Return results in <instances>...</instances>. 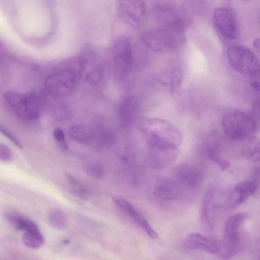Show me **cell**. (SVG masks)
Segmentation results:
<instances>
[{
    "instance_id": "6da1fadb",
    "label": "cell",
    "mask_w": 260,
    "mask_h": 260,
    "mask_svg": "<svg viewBox=\"0 0 260 260\" xmlns=\"http://www.w3.org/2000/svg\"><path fill=\"white\" fill-rule=\"evenodd\" d=\"M140 128L149 150L178 153L182 136L169 121L159 118H144L140 121Z\"/></svg>"
},
{
    "instance_id": "7a4b0ae2",
    "label": "cell",
    "mask_w": 260,
    "mask_h": 260,
    "mask_svg": "<svg viewBox=\"0 0 260 260\" xmlns=\"http://www.w3.org/2000/svg\"><path fill=\"white\" fill-rule=\"evenodd\" d=\"M44 96L38 91L21 93L8 91L4 93L6 102L16 115L26 121L38 119L43 107Z\"/></svg>"
},
{
    "instance_id": "3957f363",
    "label": "cell",
    "mask_w": 260,
    "mask_h": 260,
    "mask_svg": "<svg viewBox=\"0 0 260 260\" xmlns=\"http://www.w3.org/2000/svg\"><path fill=\"white\" fill-rule=\"evenodd\" d=\"M154 16L164 28L182 32L188 23L187 13L181 7L171 2H156L153 8Z\"/></svg>"
},
{
    "instance_id": "277c9868",
    "label": "cell",
    "mask_w": 260,
    "mask_h": 260,
    "mask_svg": "<svg viewBox=\"0 0 260 260\" xmlns=\"http://www.w3.org/2000/svg\"><path fill=\"white\" fill-rule=\"evenodd\" d=\"M143 43L150 49L157 52L173 51L184 41L182 32L165 28L147 30L141 35Z\"/></svg>"
},
{
    "instance_id": "5b68a950",
    "label": "cell",
    "mask_w": 260,
    "mask_h": 260,
    "mask_svg": "<svg viewBox=\"0 0 260 260\" xmlns=\"http://www.w3.org/2000/svg\"><path fill=\"white\" fill-rule=\"evenodd\" d=\"M221 124L225 134L234 140H242L252 135L257 125L250 116L240 112L225 115Z\"/></svg>"
},
{
    "instance_id": "8992f818",
    "label": "cell",
    "mask_w": 260,
    "mask_h": 260,
    "mask_svg": "<svg viewBox=\"0 0 260 260\" xmlns=\"http://www.w3.org/2000/svg\"><path fill=\"white\" fill-rule=\"evenodd\" d=\"M77 84L76 73L72 70H65L48 75L44 81V88L51 96L62 98L71 95Z\"/></svg>"
},
{
    "instance_id": "52a82bcc",
    "label": "cell",
    "mask_w": 260,
    "mask_h": 260,
    "mask_svg": "<svg viewBox=\"0 0 260 260\" xmlns=\"http://www.w3.org/2000/svg\"><path fill=\"white\" fill-rule=\"evenodd\" d=\"M226 56L232 68L244 75H249L259 64L253 52L243 46L229 47Z\"/></svg>"
},
{
    "instance_id": "ba28073f",
    "label": "cell",
    "mask_w": 260,
    "mask_h": 260,
    "mask_svg": "<svg viewBox=\"0 0 260 260\" xmlns=\"http://www.w3.org/2000/svg\"><path fill=\"white\" fill-rule=\"evenodd\" d=\"M113 61L117 73L125 77L131 71L134 62L133 46L127 37H121L115 43L112 48Z\"/></svg>"
},
{
    "instance_id": "9c48e42d",
    "label": "cell",
    "mask_w": 260,
    "mask_h": 260,
    "mask_svg": "<svg viewBox=\"0 0 260 260\" xmlns=\"http://www.w3.org/2000/svg\"><path fill=\"white\" fill-rule=\"evenodd\" d=\"M213 21L217 31L229 40L235 39L238 35V24L236 15L231 8L225 7L216 9Z\"/></svg>"
},
{
    "instance_id": "30bf717a",
    "label": "cell",
    "mask_w": 260,
    "mask_h": 260,
    "mask_svg": "<svg viewBox=\"0 0 260 260\" xmlns=\"http://www.w3.org/2000/svg\"><path fill=\"white\" fill-rule=\"evenodd\" d=\"M120 13L122 19L134 27H138L144 20L146 5L142 1H122L119 2Z\"/></svg>"
},
{
    "instance_id": "8fae6325",
    "label": "cell",
    "mask_w": 260,
    "mask_h": 260,
    "mask_svg": "<svg viewBox=\"0 0 260 260\" xmlns=\"http://www.w3.org/2000/svg\"><path fill=\"white\" fill-rule=\"evenodd\" d=\"M247 217V214L240 212L233 215L226 221L223 237L226 248L230 252L237 248L240 242L238 230Z\"/></svg>"
},
{
    "instance_id": "7c38bea8",
    "label": "cell",
    "mask_w": 260,
    "mask_h": 260,
    "mask_svg": "<svg viewBox=\"0 0 260 260\" xmlns=\"http://www.w3.org/2000/svg\"><path fill=\"white\" fill-rule=\"evenodd\" d=\"M175 179L184 187L191 189L199 188L204 180L203 172L195 166L181 164L176 169Z\"/></svg>"
},
{
    "instance_id": "4fadbf2b",
    "label": "cell",
    "mask_w": 260,
    "mask_h": 260,
    "mask_svg": "<svg viewBox=\"0 0 260 260\" xmlns=\"http://www.w3.org/2000/svg\"><path fill=\"white\" fill-rule=\"evenodd\" d=\"M184 187L176 179L165 178L155 185L153 193L157 199L166 201H176L184 194Z\"/></svg>"
},
{
    "instance_id": "5bb4252c",
    "label": "cell",
    "mask_w": 260,
    "mask_h": 260,
    "mask_svg": "<svg viewBox=\"0 0 260 260\" xmlns=\"http://www.w3.org/2000/svg\"><path fill=\"white\" fill-rule=\"evenodd\" d=\"M80 63V74L87 82L92 84L99 83L103 78V68L98 58L93 53L89 52Z\"/></svg>"
},
{
    "instance_id": "9a60e30c",
    "label": "cell",
    "mask_w": 260,
    "mask_h": 260,
    "mask_svg": "<svg viewBox=\"0 0 260 260\" xmlns=\"http://www.w3.org/2000/svg\"><path fill=\"white\" fill-rule=\"evenodd\" d=\"M113 201L119 208L128 215L136 223L141 226L150 238H158L157 232L130 202L124 199L117 197L113 198Z\"/></svg>"
},
{
    "instance_id": "2e32d148",
    "label": "cell",
    "mask_w": 260,
    "mask_h": 260,
    "mask_svg": "<svg viewBox=\"0 0 260 260\" xmlns=\"http://www.w3.org/2000/svg\"><path fill=\"white\" fill-rule=\"evenodd\" d=\"M257 183L254 181H243L237 183L230 192L228 202L231 207H236L253 194L257 188Z\"/></svg>"
},
{
    "instance_id": "e0dca14e",
    "label": "cell",
    "mask_w": 260,
    "mask_h": 260,
    "mask_svg": "<svg viewBox=\"0 0 260 260\" xmlns=\"http://www.w3.org/2000/svg\"><path fill=\"white\" fill-rule=\"evenodd\" d=\"M183 245L188 249L202 250L212 254H216L219 251L218 245L214 240L197 233L188 235Z\"/></svg>"
},
{
    "instance_id": "ac0fdd59",
    "label": "cell",
    "mask_w": 260,
    "mask_h": 260,
    "mask_svg": "<svg viewBox=\"0 0 260 260\" xmlns=\"http://www.w3.org/2000/svg\"><path fill=\"white\" fill-rule=\"evenodd\" d=\"M139 110V103L134 96H127L122 100L119 106V115L124 127H128L135 121Z\"/></svg>"
},
{
    "instance_id": "d6986e66",
    "label": "cell",
    "mask_w": 260,
    "mask_h": 260,
    "mask_svg": "<svg viewBox=\"0 0 260 260\" xmlns=\"http://www.w3.org/2000/svg\"><path fill=\"white\" fill-rule=\"evenodd\" d=\"M95 133L94 141L101 148H107L113 145L116 140V135L113 129L102 119L96 121L92 126Z\"/></svg>"
},
{
    "instance_id": "ffe728a7",
    "label": "cell",
    "mask_w": 260,
    "mask_h": 260,
    "mask_svg": "<svg viewBox=\"0 0 260 260\" xmlns=\"http://www.w3.org/2000/svg\"><path fill=\"white\" fill-rule=\"evenodd\" d=\"M4 215L7 220L19 230L23 231L24 232L40 231L38 225L32 220L16 211L8 210L5 212Z\"/></svg>"
},
{
    "instance_id": "44dd1931",
    "label": "cell",
    "mask_w": 260,
    "mask_h": 260,
    "mask_svg": "<svg viewBox=\"0 0 260 260\" xmlns=\"http://www.w3.org/2000/svg\"><path fill=\"white\" fill-rule=\"evenodd\" d=\"M70 138L77 142L89 145L94 141L95 133L92 126L85 124H75L68 130Z\"/></svg>"
},
{
    "instance_id": "7402d4cb",
    "label": "cell",
    "mask_w": 260,
    "mask_h": 260,
    "mask_svg": "<svg viewBox=\"0 0 260 260\" xmlns=\"http://www.w3.org/2000/svg\"><path fill=\"white\" fill-rule=\"evenodd\" d=\"M243 157L251 161H260V140L251 137L244 144L241 149Z\"/></svg>"
},
{
    "instance_id": "603a6c76",
    "label": "cell",
    "mask_w": 260,
    "mask_h": 260,
    "mask_svg": "<svg viewBox=\"0 0 260 260\" xmlns=\"http://www.w3.org/2000/svg\"><path fill=\"white\" fill-rule=\"evenodd\" d=\"M64 177L71 191L75 196L82 199H86L89 197L88 188L78 178L70 173H66Z\"/></svg>"
},
{
    "instance_id": "cb8c5ba5",
    "label": "cell",
    "mask_w": 260,
    "mask_h": 260,
    "mask_svg": "<svg viewBox=\"0 0 260 260\" xmlns=\"http://www.w3.org/2000/svg\"><path fill=\"white\" fill-rule=\"evenodd\" d=\"M83 167L86 174L92 179H100L104 176L103 166L92 158H85L83 161Z\"/></svg>"
},
{
    "instance_id": "d4e9b609",
    "label": "cell",
    "mask_w": 260,
    "mask_h": 260,
    "mask_svg": "<svg viewBox=\"0 0 260 260\" xmlns=\"http://www.w3.org/2000/svg\"><path fill=\"white\" fill-rule=\"evenodd\" d=\"M206 152L209 158L222 170H226L230 167V162L221 155L215 144L208 145L206 147Z\"/></svg>"
},
{
    "instance_id": "484cf974",
    "label": "cell",
    "mask_w": 260,
    "mask_h": 260,
    "mask_svg": "<svg viewBox=\"0 0 260 260\" xmlns=\"http://www.w3.org/2000/svg\"><path fill=\"white\" fill-rule=\"evenodd\" d=\"M48 221L50 224L57 230H62L67 225L68 219L65 213L61 210L54 209L48 214Z\"/></svg>"
},
{
    "instance_id": "4316f807",
    "label": "cell",
    "mask_w": 260,
    "mask_h": 260,
    "mask_svg": "<svg viewBox=\"0 0 260 260\" xmlns=\"http://www.w3.org/2000/svg\"><path fill=\"white\" fill-rule=\"evenodd\" d=\"M22 241L27 247L37 249L43 245L44 239L40 231L24 232L22 236Z\"/></svg>"
},
{
    "instance_id": "83f0119b",
    "label": "cell",
    "mask_w": 260,
    "mask_h": 260,
    "mask_svg": "<svg viewBox=\"0 0 260 260\" xmlns=\"http://www.w3.org/2000/svg\"><path fill=\"white\" fill-rule=\"evenodd\" d=\"M52 115L56 120L66 121L70 119L72 113L70 110L64 105L55 106L52 110Z\"/></svg>"
},
{
    "instance_id": "f1b7e54d",
    "label": "cell",
    "mask_w": 260,
    "mask_h": 260,
    "mask_svg": "<svg viewBox=\"0 0 260 260\" xmlns=\"http://www.w3.org/2000/svg\"><path fill=\"white\" fill-rule=\"evenodd\" d=\"M53 137L59 148L63 151L68 149V143L66 141L63 131L59 127L55 128L53 131Z\"/></svg>"
},
{
    "instance_id": "f546056e",
    "label": "cell",
    "mask_w": 260,
    "mask_h": 260,
    "mask_svg": "<svg viewBox=\"0 0 260 260\" xmlns=\"http://www.w3.org/2000/svg\"><path fill=\"white\" fill-rule=\"evenodd\" d=\"M249 83L255 90L260 92V64L249 75Z\"/></svg>"
},
{
    "instance_id": "4dcf8cb0",
    "label": "cell",
    "mask_w": 260,
    "mask_h": 260,
    "mask_svg": "<svg viewBox=\"0 0 260 260\" xmlns=\"http://www.w3.org/2000/svg\"><path fill=\"white\" fill-rule=\"evenodd\" d=\"M250 117L257 126L260 124V95L256 96L252 105Z\"/></svg>"
},
{
    "instance_id": "1f68e13d",
    "label": "cell",
    "mask_w": 260,
    "mask_h": 260,
    "mask_svg": "<svg viewBox=\"0 0 260 260\" xmlns=\"http://www.w3.org/2000/svg\"><path fill=\"white\" fill-rule=\"evenodd\" d=\"M182 79V73L179 69H176L172 71L170 78V85L172 89L177 88L180 85Z\"/></svg>"
},
{
    "instance_id": "d6a6232c",
    "label": "cell",
    "mask_w": 260,
    "mask_h": 260,
    "mask_svg": "<svg viewBox=\"0 0 260 260\" xmlns=\"http://www.w3.org/2000/svg\"><path fill=\"white\" fill-rule=\"evenodd\" d=\"M0 129L1 133L9 139L15 146L19 149H22L23 148L22 144L21 141L13 133L2 125H1Z\"/></svg>"
},
{
    "instance_id": "836d02e7",
    "label": "cell",
    "mask_w": 260,
    "mask_h": 260,
    "mask_svg": "<svg viewBox=\"0 0 260 260\" xmlns=\"http://www.w3.org/2000/svg\"><path fill=\"white\" fill-rule=\"evenodd\" d=\"M12 157V153L10 148L5 144H0V159L3 162H8Z\"/></svg>"
},
{
    "instance_id": "e575fe53",
    "label": "cell",
    "mask_w": 260,
    "mask_h": 260,
    "mask_svg": "<svg viewBox=\"0 0 260 260\" xmlns=\"http://www.w3.org/2000/svg\"><path fill=\"white\" fill-rule=\"evenodd\" d=\"M252 178L254 181L256 182L257 184L260 183V166H258L254 170L252 173Z\"/></svg>"
},
{
    "instance_id": "d590c367",
    "label": "cell",
    "mask_w": 260,
    "mask_h": 260,
    "mask_svg": "<svg viewBox=\"0 0 260 260\" xmlns=\"http://www.w3.org/2000/svg\"><path fill=\"white\" fill-rule=\"evenodd\" d=\"M254 47L260 53V38H256L252 42Z\"/></svg>"
}]
</instances>
